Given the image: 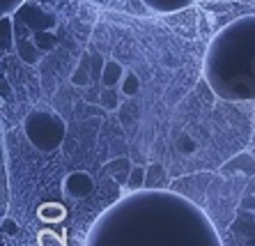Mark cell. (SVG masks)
<instances>
[{
  "label": "cell",
  "instance_id": "7a4b0ae2",
  "mask_svg": "<svg viewBox=\"0 0 255 246\" xmlns=\"http://www.w3.org/2000/svg\"><path fill=\"white\" fill-rule=\"evenodd\" d=\"M25 136L39 152H55L65 140V120L53 111H32L23 120Z\"/></svg>",
  "mask_w": 255,
  "mask_h": 246
},
{
  "label": "cell",
  "instance_id": "2e32d148",
  "mask_svg": "<svg viewBox=\"0 0 255 246\" xmlns=\"http://www.w3.org/2000/svg\"><path fill=\"white\" fill-rule=\"evenodd\" d=\"M239 207H242V210H255V196H244Z\"/></svg>",
  "mask_w": 255,
  "mask_h": 246
},
{
  "label": "cell",
  "instance_id": "30bf717a",
  "mask_svg": "<svg viewBox=\"0 0 255 246\" xmlns=\"http://www.w3.org/2000/svg\"><path fill=\"white\" fill-rule=\"evenodd\" d=\"M71 83L76 85V88H83V85L90 83V74H88V67L83 65V60H81V65L76 67V72L71 74Z\"/></svg>",
  "mask_w": 255,
  "mask_h": 246
},
{
  "label": "cell",
  "instance_id": "e0dca14e",
  "mask_svg": "<svg viewBox=\"0 0 255 246\" xmlns=\"http://www.w3.org/2000/svg\"><path fill=\"white\" fill-rule=\"evenodd\" d=\"M2 230H5L7 235H14L18 228H16V223H14L12 219H5V221H2Z\"/></svg>",
  "mask_w": 255,
  "mask_h": 246
},
{
  "label": "cell",
  "instance_id": "5b68a950",
  "mask_svg": "<svg viewBox=\"0 0 255 246\" xmlns=\"http://www.w3.org/2000/svg\"><path fill=\"white\" fill-rule=\"evenodd\" d=\"M125 74H127L125 67L120 65L118 60H106L104 69H101V83H104V88H115V85L122 83Z\"/></svg>",
  "mask_w": 255,
  "mask_h": 246
},
{
  "label": "cell",
  "instance_id": "ac0fdd59",
  "mask_svg": "<svg viewBox=\"0 0 255 246\" xmlns=\"http://www.w3.org/2000/svg\"><path fill=\"white\" fill-rule=\"evenodd\" d=\"M97 5H108V2H111V0H95Z\"/></svg>",
  "mask_w": 255,
  "mask_h": 246
},
{
  "label": "cell",
  "instance_id": "4fadbf2b",
  "mask_svg": "<svg viewBox=\"0 0 255 246\" xmlns=\"http://www.w3.org/2000/svg\"><path fill=\"white\" fill-rule=\"evenodd\" d=\"M2 51H7V48L12 46V21H9V16H2Z\"/></svg>",
  "mask_w": 255,
  "mask_h": 246
},
{
  "label": "cell",
  "instance_id": "3957f363",
  "mask_svg": "<svg viewBox=\"0 0 255 246\" xmlns=\"http://www.w3.org/2000/svg\"><path fill=\"white\" fill-rule=\"evenodd\" d=\"M92 189H95V182H92V177H90L88 173H83V170L69 173L65 177V182H62V191L74 200H83L85 196L92 193Z\"/></svg>",
  "mask_w": 255,
  "mask_h": 246
},
{
  "label": "cell",
  "instance_id": "8992f818",
  "mask_svg": "<svg viewBox=\"0 0 255 246\" xmlns=\"http://www.w3.org/2000/svg\"><path fill=\"white\" fill-rule=\"evenodd\" d=\"M65 214L67 212L60 203H46L37 210V216H39L44 223H60L62 219H65Z\"/></svg>",
  "mask_w": 255,
  "mask_h": 246
},
{
  "label": "cell",
  "instance_id": "9c48e42d",
  "mask_svg": "<svg viewBox=\"0 0 255 246\" xmlns=\"http://www.w3.org/2000/svg\"><path fill=\"white\" fill-rule=\"evenodd\" d=\"M138 88H140V81H138V76H136V74H131V72H127L125 78H122V83H120V90L125 92L127 97H133L138 92Z\"/></svg>",
  "mask_w": 255,
  "mask_h": 246
},
{
  "label": "cell",
  "instance_id": "6da1fadb",
  "mask_svg": "<svg viewBox=\"0 0 255 246\" xmlns=\"http://www.w3.org/2000/svg\"><path fill=\"white\" fill-rule=\"evenodd\" d=\"M212 92L228 102L255 99V14L239 16L221 28L202 62Z\"/></svg>",
  "mask_w": 255,
  "mask_h": 246
},
{
  "label": "cell",
  "instance_id": "9a60e30c",
  "mask_svg": "<svg viewBox=\"0 0 255 246\" xmlns=\"http://www.w3.org/2000/svg\"><path fill=\"white\" fill-rule=\"evenodd\" d=\"M23 2L25 0H2V2H0V12H2V16H9V14L16 12Z\"/></svg>",
  "mask_w": 255,
  "mask_h": 246
},
{
  "label": "cell",
  "instance_id": "5bb4252c",
  "mask_svg": "<svg viewBox=\"0 0 255 246\" xmlns=\"http://www.w3.org/2000/svg\"><path fill=\"white\" fill-rule=\"evenodd\" d=\"M177 150L182 152V154H193L196 143H193V138H191L189 133H182V136L177 138Z\"/></svg>",
  "mask_w": 255,
  "mask_h": 246
},
{
  "label": "cell",
  "instance_id": "8fae6325",
  "mask_svg": "<svg viewBox=\"0 0 255 246\" xmlns=\"http://www.w3.org/2000/svg\"><path fill=\"white\" fill-rule=\"evenodd\" d=\"M166 180V170H163V166L161 163H152L147 168V184H159V182Z\"/></svg>",
  "mask_w": 255,
  "mask_h": 246
},
{
  "label": "cell",
  "instance_id": "277c9868",
  "mask_svg": "<svg viewBox=\"0 0 255 246\" xmlns=\"http://www.w3.org/2000/svg\"><path fill=\"white\" fill-rule=\"evenodd\" d=\"M196 0H142V5L147 7L149 12L156 14H170V12H179L186 9L189 5H193Z\"/></svg>",
  "mask_w": 255,
  "mask_h": 246
},
{
  "label": "cell",
  "instance_id": "ba28073f",
  "mask_svg": "<svg viewBox=\"0 0 255 246\" xmlns=\"http://www.w3.org/2000/svg\"><path fill=\"white\" fill-rule=\"evenodd\" d=\"M147 184V168H142V166H133L129 170V180H127V189L129 191H138L142 186Z\"/></svg>",
  "mask_w": 255,
  "mask_h": 246
},
{
  "label": "cell",
  "instance_id": "52a82bcc",
  "mask_svg": "<svg viewBox=\"0 0 255 246\" xmlns=\"http://www.w3.org/2000/svg\"><path fill=\"white\" fill-rule=\"evenodd\" d=\"M251 159H253L251 154H237L232 161H228V166H223V168H221V173L228 175V173H237V170H242L244 175H253L255 173V163H253V166H244V163L251 161Z\"/></svg>",
  "mask_w": 255,
  "mask_h": 246
},
{
  "label": "cell",
  "instance_id": "7c38bea8",
  "mask_svg": "<svg viewBox=\"0 0 255 246\" xmlns=\"http://www.w3.org/2000/svg\"><path fill=\"white\" fill-rule=\"evenodd\" d=\"M101 106L108 108V111L118 108V97H115L113 88H104V90H101Z\"/></svg>",
  "mask_w": 255,
  "mask_h": 246
}]
</instances>
